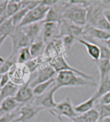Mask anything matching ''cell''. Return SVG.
Instances as JSON below:
<instances>
[{
  "label": "cell",
  "mask_w": 110,
  "mask_h": 122,
  "mask_svg": "<svg viewBox=\"0 0 110 122\" xmlns=\"http://www.w3.org/2000/svg\"><path fill=\"white\" fill-rule=\"evenodd\" d=\"M10 82V76L9 73L3 74L1 75V83H0V87L1 88L6 84H8Z\"/></svg>",
  "instance_id": "cell-33"
},
{
  "label": "cell",
  "mask_w": 110,
  "mask_h": 122,
  "mask_svg": "<svg viewBox=\"0 0 110 122\" xmlns=\"http://www.w3.org/2000/svg\"><path fill=\"white\" fill-rule=\"evenodd\" d=\"M32 58L30 55L29 46L20 49L17 55V62L19 64H24L29 61Z\"/></svg>",
  "instance_id": "cell-27"
},
{
  "label": "cell",
  "mask_w": 110,
  "mask_h": 122,
  "mask_svg": "<svg viewBox=\"0 0 110 122\" xmlns=\"http://www.w3.org/2000/svg\"><path fill=\"white\" fill-rule=\"evenodd\" d=\"M43 23V22H42ZM60 36V23L57 22H45L42 23L40 39L47 44Z\"/></svg>",
  "instance_id": "cell-10"
},
{
  "label": "cell",
  "mask_w": 110,
  "mask_h": 122,
  "mask_svg": "<svg viewBox=\"0 0 110 122\" xmlns=\"http://www.w3.org/2000/svg\"><path fill=\"white\" fill-rule=\"evenodd\" d=\"M12 42V51L11 56H17V52L20 49L28 47L31 44L30 39L26 36L21 28H16L10 35Z\"/></svg>",
  "instance_id": "cell-9"
},
{
  "label": "cell",
  "mask_w": 110,
  "mask_h": 122,
  "mask_svg": "<svg viewBox=\"0 0 110 122\" xmlns=\"http://www.w3.org/2000/svg\"><path fill=\"white\" fill-rule=\"evenodd\" d=\"M50 112L58 119L62 118L63 116L72 119L78 115L75 111L74 105H73L69 97H66L63 100L59 102L54 109L50 110Z\"/></svg>",
  "instance_id": "cell-7"
},
{
  "label": "cell",
  "mask_w": 110,
  "mask_h": 122,
  "mask_svg": "<svg viewBox=\"0 0 110 122\" xmlns=\"http://www.w3.org/2000/svg\"><path fill=\"white\" fill-rule=\"evenodd\" d=\"M87 122H97L100 118L99 112L95 107L83 114Z\"/></svg>",
  "instance_id": "cell-28"
},
{
  "label": "cell",
  "mask_w": 110,
  "mask_h": 122,
  "mask_svg": "<svg viewBox=\"0 0 110 122\" xmlns=\"http://www.w3.org/2000/svg\"><path fill=\"white\" fill-rule=\"evenodd\" d=\"M96 102L102 105H110V91L98 99Z\"/></svg>",
  "instance_id": "cell-30"
},
{
  "label": "cell",
  "mask_w": 110,
  "mask_h": 122,
  "mask_svg": "<svg viewBox=\"0 0 110 122\" xmlns=\"http://www.w3.org/2000/svg\"><path fill=\"white\" fill-rule=\"evenodd\" d=\"M19 89V87L17 85L11 81L8 84L1 87L0 93V102L7 98H14Z\"/></svg>",
  "instance_id": "cell-18"
},
{
  "label": "cell",
  "mask_w": 110,
  "mask_h": 122,
  "mask_svg": "<svg viewBox=\"0 0 110 122\" xmlns=\"http://www.w3.org/2000/svg\"><path fill=\"white\" fill-rule=\"evenodd\" d=\"M45 110L43 107L36 106L31 103H25L20 107L17 112L18 117L12 122H32L41 111Z\"/></svg>",
  "instance_id": "cell-6"
},
{
  "label": "cell",
  "mask_w": 110,
  "mask_h": 122,
  "mask_svg": "<svg viewBox=\"0 0 110 122\" xmlns=\"http://www.w3.org/2000/svg\"><path fill=\"white\" fill-rule=\"evenodd\" d=\"M7 36H3V37H0V47L2 45V44L3 43V42L5 41V40L6 39Z\"/></svg>",
  "instance_id": "cell-38"
},
{
  "label": "cell",
  "mask_w": 110,
  "mask_h": 122,
  "mask_svg": "<svg viewBox=\"0 0 110 122\" xmlns=\"http://www.w3.org/2000/svg\"><path fill=\"white\" fill-rule=\"evenodd\" d=\"M109 91H110V78L99 82L97 90L93 96L97 100Z\"/></svg>",
  "instance_id": "cell-24"
},
{
  "label": "cell",
  "mask_w": 110,
  "mask_h": 122,
  "mask_svg": "<svg viewBox=\"0 0 110 122\" xmlns=\"http://www.w3.org/2000/svg\"><path fill=\"white\" fill-rule=\"evenodd\" d=\"M48 62L49 65L51 66L55 70L57 73L58 72L61 71H72L85 79L95 81V79L93 78L92 76L88 75L84 72L81 71L78 69H77L75 67L71 66L67 62V61H66L65 58L64 57H63V55H60L57 57H55V58L50 60Z\"/></svg>",
  "instance_id": "cell-5"
},
{
  "label": "cell",
  "mask_w": 110,
  "mask_h": 122,
  "mask_svg": "<svg viewBox=\"0 0 110 122\" xmlns=\"http://www.w3.org/2000/svg\"><path fill=\"white\" fill-rule=\"evenodd\" d=\"M60 39L62 40L64 48L67 49H70L73 46L75 41H77V39L73 36L70 35H64L62 36Z\"/></svg>",
  "instance_id": "cell-29"
},
{
  "label": "cell",
  "mask_w": 110,
  "mask_h": 122,
  "mask_svg": "<svg viewBox=\"0 0 110 122\" xmlns=\"http://www.w3.org/2000/svg\"><path fill=\"white\" fill-rule=\"evenodd\" d=\"M104 44H105V45L106 46V47L110 50V39H108V40L104 41Z\"/></svg>",
  "instance_id": "cell-37"
},
{
  "label": "cell",
  "mask_w": 110,
  "mask_h": 122,
  "mask_svg": "<svg viewBox=\"0 0 110 122\" xmlns=\"http://www.w3.org/2000/svg\"><path fill=\"white\" fill-rule=\"evenodd\" d=\"M72 122H87L83 114H78L74 118L71 119Z\"/></svg>",
  "instance_id": "cell-34"
},
{
  "label": "cell",
  "mask_w": 110,
  "mask_h": 122,
  "mask_svg": "<svg viewBox=\"0 0 110 122\" xmlns=\"http://www.w3.org/2000/svg\"><path fill=\"white\" fill-rule=\"evenodd\" d=\"M50 9V7L46 6L42 3V1L40 4L37 6L30 9L22 20L18 28L23 27L30 24L39 23L44 21L46 17L47 13Z\"/></svg>",
  "instance_id": "cell-3"
},
{
  "label": "cell",
  "mask_w": 110,
  "mask_h": 122,
  "mask_svg": "<svg viewBox=\"0 0 110 122\" xmlns=\"http://www.w3.org/2000/svg\"><path fill=\"white\" fill-rule=\"evenodd\" d=\"M16 115H17V112L15 113H7L5 114L0 117V122H12Z\"/></svg>",
  "instance_id": "cell-31"
},
{
  "label": "cell",
  "mask_w": 110,
  "mask_h": 122,
  "mask_svg": "<svg viewBox=\"0 0 110 122\" xmlns=\"http://www.w3.org/2000/svg\"><path fill=\"white\" fill-rule=\"evenodd\" d=\"M83 36L91 38L96 40L104 41L110 38V32L88 25L84 27V32L83 37Z\"/></svg>",
  "instance_id": "cell-15"
},
{
  "label": "cell",
  "mask_w": 110,
  "mask_h": 122,
  "mask_svg": "<svg viewBox=\"0 0 110 122\" xmlns=\"http://www.w3.org/2000/svg\"><path fill=\"white\" fill-rule=\"evenodd\" d=\"M16 27L13 25L11 18H7L0 25V37L10 36Z\"/></svg>",
  "instance_id": "cell-23"
},
{
  "label": "cell",
  "mask_w": 110,
  "mask_h": 122,
  "mask_svg": "<svg viewBox=\"0 0 110 122\" xmlns=\"http://www.w3.org/2000/svg\"><path fill=\"white\" fill-rule=\"evenodd\" d=\"M65 50L62 40L59 39H54L48 44H46L44 54L47 57V60L48 62L50 60L57 57L60 55H63Z\"/></svg>",
  "instance_id": "cell-12"
},
{
  "label": "cell",
  "mask_w": 110,
  "mask_h": 122,
  "mask_svg": "<svg viewBox=\"0 0 110 122\" xmlns=\"http://www.w3.org/2000/svg\"><path fill=\"white\" fill-rule=\"evenodd\" d=\"M0 83H1V75H0Z\"/></svg>",
  "instance_id": "cell-42"
},
{
  "label": "cell",
  "mask_w": 110,
  "mask_h": 122,
  "mask_svg": "<svg viewBox=\"0 0 110 122\" xmlns=\"http://www.w3.org/2000/svg\"><path fill=\"white\" fill-rule=\"evenodd\" d=\"M59 89L56 84H55L50 89H48L47 92H45L42 95L38 97H34L33 100L30 103L36 106L43 107L45 109H48L49 111L53 109L57 106L58 103L55 101L54 95L55 92Z\"/></svg>",
  "instance_id": "cell-4"
},
{
  "label": "cell",
  "mask_w": 110,
  "mask_h": 122,
  "mask_svg": "<svg viewBox=\"0 0 110 122\" xmlns=\"http://www.w3.org/2000/svg\"><path fill=\"white\" fill-rule=\"evenodd\" d=\"M97 122H110V116L99 118V120H98Z\"/></svg>",
  "instance_id": "cell-36"
},
{
  "label": "cell",
  "mask_w": 110,
  "mask_h": 122,
  "mask_svg": "<svg viewBox=\"0 0 110 122\" xmlns=\"http://www.w3.org/2000/svg\"><path fill=\"white\" fill-rule=\"evenodd\" d=\"M5 61V59H0V66L2 65V64Z\"/></svg>",
  "instance_id": "cell-40"
},
{
  "label": "cell",
  "mask_w": 110,
  "mask_h": 122,
  "mask_svg": "<svg viewBox=\"0 0 110 122\" xmlns=\"http://www.w3.org/2000/svg\"><path fill=\"white\" fill-rule=\"evenodd\" d=\"M55 84L59 88L65 87H97L95 81L85 79L72 71H61L55 76Z\"/></svg>",
  "instance_id": "cell-1"
},
{
  "label": "cell",
  "mask_w": 110,
  "mask_h": 122,
  "mask_svg": "<svg viewBox=\"0 0 110 122\" xmlns=\"http://www.w3.org/2000/svg\"><path fill=\"white\" fill-rule=\"evenodd\" d=\"M9 1H0V17L6 18V10Z\"/></svg>",
  "instance_id": "cell-32"
},
{
  "label": "cell",
  "mask_w": 110,
  "mask_h": 122,
  "mask_svg": "<svg viewBox=\"0 0 110 122\" xmlns=\"http://www.w3.org/2000/svg\"><path fill=\"white\" fill-rule=\"evenodd\" d=\"M42 23V21H41L21 27L22 31L30 39L31 44L39 39H40Z\"/></svg>",
  "instance_id": "cell-13"
},
{
  "label": "cell",
  "mask_w": 110,
  "mask_h": 122,
  "mask_svg": "<svg viewBox=\"0 0 110 122\" xmlns=\"http://www.w3.org/2000/svg\"></svg>",
  "instance_id": "cell-44"
},
{
  "label": "cell",
  "mask_w": 110,
  "mask_h": 122,
  "mask_svg": "<svg viewBox=\"0 0 110 122\" xmlns=\"http://www.w3.org/2000/svg\"><path fill=\"white\" fill-rule=\"evenodd\" d=\"M103 15L108 23L110 24V8H104L103 10Z\"/></svg>",
  "instance_id": "cell-35"
},
{
  "label": "cell",
  "mask_w": 110,
  "mask_h": 122,
  "mask_svg": "<svg viewBox=\"0 0 110 122\" xmlns=\"http://www.w3.org/2000/svg\"><path fill=\"white\" fill-rule=\"evenodd\" d=\"M5 19H6V18H5V17H0V25L2 23Z\"/></svg>",
  "instance_id": "cell-39"
},
{
  "label": "cell",
  "mask_w": 110,
  "mask_h": 122,
  "mask_svg": "<svg viewBox=\"0 0 110 122\" xmlns=\"http://www.w3.org/2000/svg\"><path fill=\"white\" fill-rule=\"evenodd\" d=\"M96 101H97V100L95 98V97L92 96L91 98L86 100V101L83 102L78 105H75V111L78 114H83L86 113V112L89 111V110L92 109L93 108L95 107Z\"/></svg>",
  "instance_id": "cell-19"
},
{
  "label": "cell",
  "mask_w": 110,
  "mask_h": 122,
  "mask_svg": "<svg viewBox=\"0 0 110 122\" xmlns=\"http://www.w3.org/2000/svg\"><path fill=\"white\" fill-rule=\"evenodd\" d=\"M34 98L33 89L31 88L27 83L21 87H19L16 95L14 98L17 103H30Z\"/></svg>",
  "instance_id": "cell-14"
},
{
  "label": "cell",
  "mask_w": 110,
  "mask_h": 122,
  "mask_svg": "<svg viewBox=\"0 0 110 122\" xmlns=\"http://www.w3.org/2000/svg\"><path fill=\"white\" fill-rule=\"evenodd\" d=\"M95 62L99 73V82L110 78V59H100Z\"/></svg>",
  "instance_id": "cell-17"
},
{
  "label": "cell",
  "mask_w": 110,
  "mask_h": 122,
  "mask_svg": "<svg viewBox=\"0 0 110 122\" xmlns=\"http://www.w3.org/2000/svg\"><path fill=\"white\" fill-rule=\"evenodd\" d=\"M77 42L85 47L88 55L94 62L98 61L100 59V50L99 47L97 44L89 42L83 38L77 39Z\"/></svg>",
  "instance_id": "cell-16"
},
{
  "label": "cell",
  "mask_w": 110,
  "mask_h": 122,
  "mask_svg": "<svg viewBox=\"0 0 110 122\" xmlns=\"http://www.w3.org/2000/svg\"><path fill=\"white\" fill-rule=\"evenodd\" d=\"M57 73L51 66L47 65L37 70L35 73V75L31 76L30 79L28 82V84L31 88H34L37 85L41 84L42 82H47L51 78H55Z\"/></svg>",
  "instance_id": "cell-8"
},
{
  "label": "cell",
  "mask_w": 110,
  "mask_h": 122,
  "mask_svg": "<svg viewBox=\"0 0 110 122\" xmlns=\"http://www.w3.org/2000/svg\"><path fill=\"white\" fill-rule=\"evenodd\" d=\"M46 44L41 39L32 42L29 46L30 55L32 58H37L41 56V53L45 51Z\"/></svg>",
  "instance_id": "cell-21"
},
{
  "label": "cell",
  "mask_w": 110,
  "mask_h": 122,
  "mask_svg": "<svg viewBox=\"0 0 110 122\" xmlns=\"http://www.w3.org/2000/svg\"><path fill=\"white\" fill-rule=\"evenodd\" d=\"M30 9H32L30 7L26 6V7L21 9L18 12L16 13L14 15H12L10 18L12 19L13 25L16 28L18 27L20 23H21L22 20L23 19V18L25 17L26 14V13L30 10Z\"/></svg>",
  "instance_id": "cell-25"
},
{
  "label": "cell",
  "mask_w": 110,
  "mask_h": 122,
  "mask_svg": "<svg viewBox=\"0 0 110 122\" xmlns=\"http://www.w3.org/2000/svg\"><path fill=\"white\" fill-rule=\"evenodd\" d=\"M0 93H1V87H0Z\"/></svg>",
  "instance_id": "cell-43"
},
{
  "label": "cell",
  "mask_w": 110,
  "mask_h": 122,
  "mask_svg": "<svg viewBox=\"0 0 110 122\" xmlns=\"http://www.w3.org/2000/svg\"><path fill=\"white\" fill-rule=\"evenodd\" d=\"M21 9V1H9L6 10V17L10 18Z\"/></svg>",
  "instance_id": "cell-26"
},
{
  "label": "cell",
  "mask_w": 110,
  "mask_h": 122,
  "mask_svg": "<svg viewBox=\"0 0 110 122\" xmlns=\"http://www.w3.org/2000/svg\"><path fill=\"white\" fill-rule=\"evenodd\" d=\"M84 32V27H81L70 21L63 19L60 23V36L59 38L64 35H70L79 39L83 37Z\"/></svg>",
  "instance_id": "cell-11"
},
{
  "label": "cell",
  "mask_w": 110,
  "mask_h": 122,
  "mask_svg": "<svg viewBox=\"0 0 110 122\" xmlns=\"http://www.w3.org/2000/svg\"><path fill=\"white\" fill-rule=\"evenodd\" d=\"M59 120H60V122H63V121L62 118H60V119H59Z\"/></svg>",
  "instance_id": "cell-41"
},
{
  "label": "cell",
  "mask_w": 110,
  "mask_h": 122,
  "mask_svg": "<svg viewBox=\"0 0 110 122\" xmlns=\"http://www.w3.org/2000/svg\"><path fill=\"white\" fill-rule=\"evenodd\" d=\"M55 84V78H51L47 82H42L41 84L37 85L36 86H35L34 88L32 89L34 97H38V96L42 95L45 92H47L48 89H50Z\"/></svg>",
  "instance_id": "cell-22"
},
{
  "label": "cell",
  "mask_w": 110,
  "mask_h": 122,
  "mask_svg": "<svg viewBox=\"0 0 110 122\" xmlns=\"http://www.w3.org/2000/svg\"><path fill=\"white\" fill-rule=\"evenodd\" d=\"M68 5L64 13L63 19L77 26L84 27L87 23L88 9L81 5L68 1Z\"/></svg>",
  "instance_id": "cell-2"
},
{
  "label": "cell",
  "mask_w": 110,
  "mask_h": 122,
  "mask_svg": "<svg viewBox=\"0 0 110 122\" xmlns=\"http://www.w3.org/2000/svg\"><path fill=\"white\" fill-rule=\"evenodd\" d=\"M19 103L16 101L14 98H7L1 102L0 114L10 113L11 112L18 107Z\"/></svg>",
  "instance_id": "cell-20"
}]
</instances>
